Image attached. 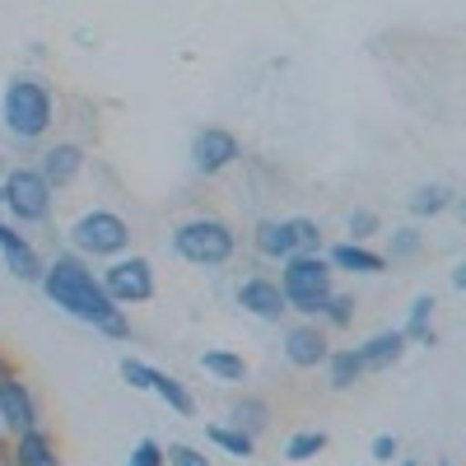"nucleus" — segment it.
I'll return each mask as SVG.
<instances>
[{"label": "nucleus", "instance_id": "f257e3e1", "mask_svg": "<svg viewBox=\"0 0 466 466\" xmlns=\"http://www.w3.org/2000/svg\"><path fill=\"white\" fill-rule=\"evenodd\" d=\"M43 289H47V299H52L56 308H66L70 318L94 322V327L107 331V336H127V331H131L127 318H122V308L103 294V285H98L75 257H56V266L43 270Z\"/></svg>", "mask_w": 466, "mask_h": 466}, {"label": "nucleus", "instance_id": "f03ea898", "mask_svg": "<svg viewBox=\"0 0 466 466\" xmlns=\"http://www.w3.org/2000/svg\"><path fill=\"white\" fill-rule=\"evenodd\" d=\"M280 294L294 313H322L331 299V270L318 252H294L280 270Z\"/></svg>", "mask_w": 466, "mask_h": 466}, {"label": "nucleus", "instance_id": "7ed1b4c3", "mask_svg": "<svg viewBox=\"0 0 466 466\" xmlns=\"http://www.w3.org/2000/svg\"><path fill=\"white\" fill-rule=\"evenodd\" d=\"M5 127L19 136V140H37V136H47L52 127V94L47 85H37V80H10L5 89Z\"/></svg>", "mask_w": 466, "mask_h": 466}, {"label": "nucleus", "instance_id": "20e7f679", "mask_svg": "<svg viewBox=\"0 0 466 466\" xmlns=\"http://www.w3.org/2000/svg\"><path fill=\"white\" fill-rule=\"evenodd\" d=\"M173 248L191 266H219L233 257V228L224 219H187L173 233Z\"/></svg>", "mask_w": 466, "mask_h": 466}, {"label": "nucleus", "instance_id": "39448f33", "mask_svg": "<svg viewBox=\"0 0 466 466\" xmlns=\"http://www.w3.org/2000/svg\"><path fill=\"white\" fill-rule=\"evenodd\" d=\"M70 238H75V248L89 252V257H116V252H127L131 228H127L122 215H112V210H89V215L75 219Z\"/></svg>", "mask_w": 466, "mask_h": 466}, {"label": "nucleus", "instance_id": "423d86ee", "mask_svg": "<svg viewBox=\"0 0 466 466\" xmlns=\"http://www.w3.org/2000/svg\"><path fill=\"white\" fill-rule=\"evenodd\" d=\"M0 201L10 206V215L19 224H37V219L52 215V187L43 182L37 168H15L5 177V187H0Z\"/></svg>", "mask_w": 466, "mask_h": 466}, {"label": "nucleus", "instance_id": "0eeeda50", "mask_svg": "<svg viewBox=\"0 0 466 466\" xmlns=\"http://www.w3.org/2000/svg\"><path fill=\"white\" fill-rule=\"evenodd\" d=\"M103 294L122 308V303H145L149 294H154V270H149V261L145 257H122V261H112L107 270H103Z\"/></svg>", "mask_w": 466, "mask_h": 466}, {"label": "nucleus", "instance_id": "6e6552de", "mask_svg": "<svg viewBox=\"0 0 466 466\" xmlns=\"http://www.w3.org/2000/svg\"><path fill=\"white\" fill-rule=\"evenodd\" d=\"M238 159V136L224 131V127H206L197 140H191V164L201 173H219Z\"/></svg>", "mask_w": 466, "mask_h": 466}, {"label": "nucleus", "instance_id": "1a4fd4ad", "mask_svg": "<svg viewBox=\"0 0 466 466\" xmlns=\"http://www.w3.org/2000/svg\"><path fill=\"white\" fill-rule=\"evenodd\" d=\"M238 303L248 308L252 318H261V322H280L289 313V303H285L276 280H243L238 285Z\"/></svg>", "mask_w": 466, "mask_h": 466}, {"label": "nucleus", "instance_id": "9d476101", "mask_svg": "<svg viewBox=\"0 0 466 466\" xmlns=\"http://www.w3.org/2000/svg\"><path fill=\"white\" fill-rule=\"evenodd\" d=\"M33 397L24 392V382L19 378H0V424H10L15 434H28L33 430Z\"/></svg>", "mask_w": 466, "mask_h": 466}, {"label": "nucleus", "instance_id": "9b49d317", "mask_svg": "<svg viewBox=\"0 0 466 466\" xmlns=\"http://www.w3.org/2000/svg\"><path fill=\"white\" fill-rule=\"evenodd\" d=\"M285 355H289L294 369H318V364H327L331 350H327V336L318 327H294L285 336Z\"/></svg>", "mask_w": 466, "mask_h": 466}, {"label": "nucleus", "instance_id": "f8f14e48", "mask_svg": "<svg viewBox=\"0 0 466 466\" xmlns=\"http://www.w3.org/2000/svg\"><path fill=\"white\" fill-rule=\"evenodd\" d=\"M0 252H5L10 276H19V280H43V261H37V252L19 238L15 228H5V224H0Z\"/></svg>", "mask_w": 466, "mask_h": 466}, {"label": "nucleus", "instance_id": "ddd939ff", "mask_svg": "<svg viewBox=\"0 0 466 466\" xmlns=\"http://www.w3.org/2000/svg\"><path fill=\"white\" fill-rule=\"evenodd\" d=\"M80 168H85V149H80V145H52V149L43 154V168H37V173H43L47 187H66Z\"/></svg>", "mask_w": 466, "mask_h": 466}, {"label": "nucleus", "instance_id": "4468645a", "mask_svg": "<svg viewBox=\"0 0 466 466\" xmlns=\"http://www.w3.org/2000/svg\"><path fill=\"white\" fill-rule=\"evenodd\" d=\"M401 350H406V336H401V331H382V336H373L369 345H360L355 355H360L364 369H387V364L401 360Z\"/></svg>", "mask_w": 466, "mask_h": 466}, {"label": "nucleus", "instance_id": "2eb2a0df", "mask_svg": "<svg viewBox=\"0 0 466 466\" xmlns=\"http://www.w3.org/2000/svg\"><path fill=\"white\" fill-rule=\"evenodd\" d=\"M15 466H61V457H56V448H52V439H47V434L28 430V434H19Z\"/></svg>", "mask_w": 466, "mask_h": 466}, {"label": "nucleus", "instance_id": "dca6fc26", "mask_svg": "<svg viewBox=\"0 0 466 466\" xmlns=\"http://www.w3.org/2000/svg\"><path fill=\"white\" fill-rule=\"evenodd\" d=\"M331 266H340V270H360V276H378L387 261H382L378 252L360 248V243H340V248H331Z\"/></svg>", "mask_w": 466, "mask_h": 466}, {"label": "nucleus", "instance_id": "f3484780", "mask_svg": "<svg viewBox=\"0 0 466 466\" xmlns=\"http://www.w3.org/2000/svg\"><path fill=\"white\" fill-rule=\"evenodd\" d=\"M257 252H261V257H276V261L294 257L289 228H285L280 219H261V224H257Z\"/></svg>", "mask_w": 466, "mask_h": 466}, {"label": "nucleus", "instance_id": "a211bd4d", "mask_svg": "<svg viewBox=\"0 0 466 466\" xmlns=\"http://www.w3.org/2000/svg\"><path fill=\"white\" fill-rule=\"evenodd\" d=\"M201 369L215 373V378H224V382H243V378H248V364H243L238 355H228V350H206Z\"/></svg>", "mask_w": 466, "mask_h": 466}, {"label": "nucleus", "instance_id": "6ab92c4d", "mask_svg": "<svg viewBox=\"0 0 466 466\" xmlns=\"http://www.w3.org/2000/svg\"><path fill=\"white\" fill-rule=\"evenodd\" d=\"M327 369H331V387H355L360 373H364L355 350H336V355H327Z\"/></svg>", "mask_w": 466, "mask_h": 466}, {"label": "nucleus", "instance_id": "aec40b11", "mask_svg": "<svg viewBox=\"0 0 466 466\" xmlns=\"http://www.w3.org/2000/svg\"><path fill=\"white\" fill-rule=\"evenodd\" d=\"M149 392H159L177 415H191V410H197V401H191V392H187V387L177 382V378H168V373H154V387H149Z\"/></svg>", "mask_w": 466, "mask_h": 466}, {"label": "nucleus", "instance_id": "412c9836", "mask_svg": "<svg viewBox=\"0 0 466 466\" xmlns=\"http://www.w3.org/2000/svg\"><path fill=\"white\" fill-rule=\"evenodd\" d=\"M210 443H219L224 452H233V457H252L257 452V443H252V434H243V430H224V424H210Z\"/></svg>", "mask_w": 466, "mask_h": 466}, {"label": "nucleus", "instance_id": "4be33fe9", "mask_svg": "<svg viewBox=\"0 0 466 466\" xmlns=\"http://www.w3.org/2000/svg\"><path fill=\"white\" fill-rule=\"evenodd\" d=\"M448 206H452V191L439 187V182H434V187H420L415 197H410V210H415V215H439V210H448Z\"/></svg>", "mask_w": 466, "mask_h": 466}, {"label": "nucleus", "instance_id": "5701e85b", "mask_svg": "<svg viewBox=\"0 0 466 466\" xmlns=\"http://www.w3.org/2000/svg\"><path fill=\"white\" fill-rule=\"evenodd\" d=\"M430 313H434V299H430V294H420V299H415V308H410V322H406V331H401V336H415V340L430 345V340H434V336H430Z\"/></svg>", "mask_w": 466, "mask_h": 466}, {"label": "nucleus", "instance_id": "b1692460", "mask_svg": "<svg viewBox=\"0 0 466 466\" xmlns=\"http://www.w3.org/2000/svg\"><path fill=\"white\" fill-rule=\"evenodd\" d=\"M285 228H289V243L294 248H303V252H318L322 248V233H318L313 219H285Z\"/></svg>", "mask_w": 466, "mask_h": 466}, {"label": "nucleus", "instance_id": "393cba45", "mask_svg": "<svg viewBox=\"0 0 466 466\" xmlns=\"http://www.w3.org/2000/svg\"><path fill=\"white\" fill-rule=\"evenodd\" d=\"M261 424H266V406H261V401H238V406H233V430L257 434Z\"/></svg>", "mask_w": 466, "mask_h": 466}, {"label": "nucleus", "instance_id": "a878e982", "mask_svg": "<svg viewBox=\"0 0 466 466\" xmlns=\"http://www.w3.org/2000/svg\"><path fill=\"white\" fill-rule=\"evenodd\" d=\"M322 448H327V434H294L285 443V457L289 461H308V457H318Z\"/></svg>", "mask_w": 466, "mask_h": 466}, {"label": "nucleus", "instance_id": "bb28decb", "mask_svg": "<svg viewBox=\"0 0 466 466\" xmlns=\"http://www.w3.org/2000/svg\"><path fill=\"white\" fill-rule=\"evenodd\" d=\"M164 461H168V466H210V457H206V452L187 448V443H173V448L164 452Z\"/></svg>", "mask_w": 466, "mask_h": 466}, {"label": "nucleus", "instance_id": "cd10ccee", "mask_svg": "<svg viewBox=\"0 0 466 466\" xmlns=\"http://www.w3.org/2000/svg\"><path fill=\"white\" fill-rule=\"evenodd\" d=\"M154 373H159V369H149V364H140V360H122V378H127L131 387H154Z\"/></svg>", "mask_w": 466, "mask_h": 466}, {"label": "nucleus", "instance_id": "c85d7f7f", "mask_svg": "<svg viewBox=\"0 0 466 466\" xmlns=\"http://www.w3.org/2000/svg\"><path fill=\"white\" fill-rule=\"evenodd\" d=\"M131 461H136V466H164V448L154 443V439H140L136 452H131Z\"/></svg>", "mask_w": 466, "mask_h": 466}, {"label": "nucleus", "instance_id": "c756f323", "mask_svg": "<svg viewBox=\"0 0 466 466\" xmlns=\"http://www.w3.org/2000/svg\"><path fill=\"white\" fill-rule=\"evenodd\" d=\"M322 313H327L336 327H345L350 318H355V299H327V308H322Z\"/></svg>", "mask_w": 466, "mask_h": 466}, {"label": "nucleus", "instance_id": "7c9ffc66", "mask_svg": "<svg viewBox=\"0 0 466 466\" xmlns=\"http://www.w3.org/2000/svg\"><path fill=\"white\" fill-rule=\"evenodd\" d=\"M420 252V233L415 228H401L397 238H392V257H415Z\"/></svg>", "mask_w": 466, "mask_h": 466}, {"label": "nucleus", "instance_id": "2f4dec72", "mask_svg": "<svg viewBox=\"0 0 466 466\" xmlns=\"http://www.w3.org/2000/svg\"><path fill=\"white\" fill-rule=\"evenodd\" d=\"M373 228H378V215L373 210H355V215H350V233H355V238H369Z\"/></svg>", "mask_w": 466, "mask_h": 466}, {"label": "nucleus", "instance_id": "473e14b6", "mask_svg": "<svg viewBox=\"0 0 466 466\" xmlns=\"http://www.w3.org/2000/svg\"><path fill=\"white\" fill-rule=\"evenodd\" d=\"M373 457H378V461H392V457H397V439H392V434H378V439H373Z\"/></svg>", "mask_w": 466, "mask_h": 466}, {"label": "nucleus", "instance_id": "72a5a7b5", "mask_svg": "<svg viewBox=\"0 0 466 466\" xmlns=\"http://www.w3.org/2000/svg\"><path fill=\"white\" fill-rule=\"evenodd\" d=\"M401 466H420V461H401Z\"/></svg>", "mask_w": 466, "mask_h": 466}, {"label": "nucleus", "instance_id": "f704fd0d", "mask_svg": "<svg viewBox=\"0 0 466 466\" xmlns=\"http://www.w3.org/2000/svg\"><path fill=\"white\" fill-rule=\"evenodd\" d=\"M439 466H452V461H439Z\"/></svg>", "mask_w": 466, "mask_h": 466}, {"label": "nucleus", "instance_id": "c9c22d12", "mask_svg": "<svg viewBox=\"0 0 466 466\" xmlns=\"http://www.w3.org/2000/svg\"><path fill=\"white\" fill-rule=\"evenodd\" d=\"M127 466H136V461H127Z\"/></svg>", "mask_w": 466, "mask_h": 466}]
</instances>
